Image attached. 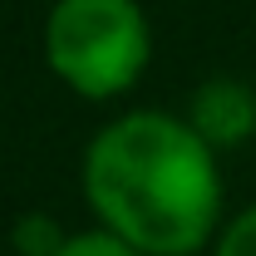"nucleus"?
<instances>
[{
    "label": "nucleus",
    "instance_id": "obj_1",
    "mask_svg": "<svg viewBox=\"0 0 256 256\" xmlns=\"http://www.w3.org/2000/svg\"><path fill=\"white\" fill-rule=\"evenodd\" d=\"M84 202L143 256H197L222 217L217 148L188 118L118 114L84 148Z\"/></svg>",
    "mask_w": 256,
    "mask_h": 256
},
{
    "label": "nucleus",
    "instance_id": "obj_2",
    "mask_svg": "<svg viewBox=\"0 0 256 256\" xmlns=\"http://www.w3.org/2000/svg\"><path fill=\"white\" fill-rule=\"evenodd\" d=\"M153 60V30L138 0H54L44 64L69 94L104 104L128 94Z\"/></svg>",
    "mask_w": 256,
    "mask_h": 256
},
{
    "label": "nucleus",
    "instance_id": "obj_3",
    "mask_svg": "<svg viewBox=\"0 0 256 256\" xmlns=\"http://www.w3.org/2000/svg\"><path fill=\"white\" fill-rule=\"evenodd\" d=\"M188 124L222 153V148H242L256 138V89L236 84V79H207L192 89Z\"/></svg>",
    "mask_w": 256,
    "mask_h": 256
},
{
    "label": "nucleus",
    "instance_id": "obj_4",
    "mask_svg": "<svg viewBox=\"0 0 256 256\" xmlns=\"http://www.w3.org/2000/svg\"><path fill=\"white\" fill-rule=\"evenodd\" d=\"M15 246H20V256H60L64 252V236L60 232V222L54 217H44V212H25L20 222H15Z\"/></svg>",
    "mask_w": 256,
    "mask_h": 256
},
{
    "label": "nucleus",
    "instance_id": "obj_5",
    "mask_svg": "<svg viewBox=\"0 0 256 256\" xmlns=\"http://www.w3.org/2000/svg\"><path fill=\"white\" fill-rule=\"evenodd\" d=\"M60 256H143V252H138V246H128L124 236H114V232L94 226V232H79V236H69Z\"/></svg>",
    "mask_w": 256,
    "mask_h": 256
},
{
    "label": "nucleus",
    "instance_id": "obj_6",
    "mask_svg": "<svg viewBox=\"0 0 256 256\" xmlns=\"http://www.w3.org/2000/svg\"><path fill=\"white\" fill-rule=\"evenodd\" d=\"M217 256H256V207L232 217L217 236Z\"/></svg>",
    "mask_w": 256,
    "mask_h": 256
}]
</instances>
